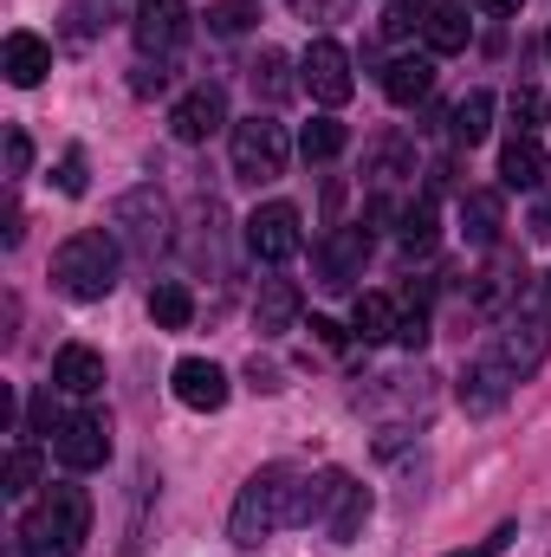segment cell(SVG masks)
I'll list each match as a JSON object with an SVG mask.
<instances>
[{
    "instance_id": "cell-11",
    "label": "cell",
    "mask_w": 551,
    "mask_h": 557,
    "mask_svg": "<svg viewBox=\"0 0 551 557\" xmlns=\"http://www.w3.org/2000/svg\"><path fill=\"white\" fill-rule=\"evenodd\" d=\"M221 124H228V91L215 78H201L195 91H182L175 111H169V137L175 143H208Z\"/></svg>"
},
{
    "instance_id": "cell-25",
    "label": "cell",
    "mask_w": 551,
    "mask_h": 557,
    "mask_svg": "<svg viewBox=\"0 0 551 557\" xmlns=\"http://www.w3.org/2000/svg\"><path fill=\"white\" fill-rule=\"evenodd\" d=\"M539 182H546V143L513 137L500 149V188H539Z\"/></svg>"
},
{
    "instance_id": "cell-32",
    "label": "cell",
    "mask_w": 551,
    "mask_h": 557,
    "mask_svg": "<svg viewBox=\"0 0 551 557\" xmlns=\"http://www.w3.org/2000/svg\"><path fill=\"white\" fill-rule=\"evenodd\" d=\"M396 240H403L409 253H428V247H434V201H428V195H415L409 208H403V221H396Z\"/></svg>"
},
{
    "instance_id": "cell-7",
    "label": "cell",
    "mask_w": 551,
    "mask_h": 557,
    "mask_svg": "<svg viewBox=\"0 0 551 557\" xmlns=\"http://www.w3.org/2000/svg\"><path fill=\"white\" fill-rule=\"evenodd\" d=\"M52 454H59V467H72V473L105 467V460H111V421L98 416V409L65 416L59 428H52Z\"/></svg>"
},
{
    "instance_id": "cell-23",
    "label": "cell",
    "mask_w": 551,
    "mask_h": 557,
    "mask_svg": "<svg viewBox=\"0 0 551 557\" xmlns=\"http://www.w3.org/2000/svg\"><path fill=\"white\" fill-rule=\"evenodd\" d=\"M396 324H403V305H396L390 292H357V305H351V331H357L364 344L396 337Z\"/></svg>"
},
{
    "instance_id": "cell-24",
    "label": "cell",
    "mask_w": 551,
    "mask_h": 557,
    "mask_svg": "<svg viewBox=\"0 0 551 557\" xmlns=\"http://www.w3.org/2000/svg\"><path fill=\"white\" fill-rule=\"evenodd\" d=\"M370 512H377V499H370V486H344V499L331 506V519H325V539L331 545H357L364 539V525H370Z\"/></svg>"
},
{
    "instance_id": "cell-8",
    "label": "cell",
    "mask_w": 551,
    "mask_h": 557,
    "mask_svg": "<svg viewBox=\"0 0 551 557\" xmlns=\"http://www.w3.org/2000/svg\"><path fill=\"white\" fill-rule=\"evenodd\" d=\"M370 267V227L364 221H351V227H331L325 240H318V285L325 292H351L357 278Z\"/></svg>"
},
{
    "instance_id": "cell-26",
    "label": "cell",
    "mask_w": 551,
    "mask_h": 557,
    "mask_svg": "<svg viewBox=\"0 0 551 557\" xmlns=\"http://www.w3.org/2000/svg\"><path fill=\"white\" fill-rule=\"evenodd\" d=\"M149 318H156V331H188L195 324V292L182 278H156L149 285Z\"/></svg>"
},
{
    "instance_id": "cell-27",
    "label": "cell",
    "mask_w": 551,
    "mask_h": 557,
    "mask_svg": "<svg viewBox=\"0 0 551 557\" xmlns=\"http://www.w3.org/2000/svg\"><path fill=\"white\" fill-rule=\"evenodd\" d=\"M487 131H493V91H467L454 111H448V137L454 143H487Z\"/></svg>"
},
{
    "instance_id": "cell-47",
    "label": "cell",
    "mask_w": 551,
    "mask_h": 557,
    "mask_svg": "<svg viewBox=\"0 0 551 557\" xmlns=\"http://www.w3.org/2000/svg\"><path fill=\"white\" fill-rule=\"evenodd\" d=\"M292 7H298V13H338L344 0H292Z\"/></svg>"
},
{
    "instance_id": "cell-1",
    "label": "cell",
    "mask_w": 551,
    "mask_h": 557,
    "mask_svg": "<svg viewBox=\"0 0 551 557\" xmlns=\"http://www.w3.org/2000/svg\"><path fill=\"white\" fill-rule=\"evenodd\" d=\"M118 273H124V247L111 227H78L52 253V292L72 305H105L118 292Z\"/></svg>"
},
{
    "instance_id": "cell-4",
    "label": "cell",
    "mask_w": 551,
    "mask_h": 557,
    "mask_svg": "<svg viewBox=\"0 0 551 557\" xmlns=\"http://www.w3.org/2000/svg\"><path fill=\"white\" fill-rule=\"evenodd\" d=\"M169 227H175V214H169V201H162L156 182L118 195V208H111V234H118V247L137 253V260H156V253L169 247Z\"/></svg>"
},
{
    "instance_id": "cell-45",
    "label": "cell",
    "mask_w": 551,
    "mask_h": 557,
    "mask_svg": "<svg viewBox=\"0 0 551 557\" xmlns=\"http://www.w3.org/2000/svg\"><path fill=\"white\" fill-rule=\"evenodd\" d=\"M532 234H539V240H551V195L532 208Z\"/></svg>"
},
{
    "instance_id": "cell-15",
    "label": "cell",
    "mask_w": 551,
    "mask_h": 557,
    "mask_svg": "<svg viewBox=\"0 0 551 557\" xmlns=\"http://www.w3.org/2000/svg\"><path fill=\"white\" fill-rule=\"evenodd\" d=\"M500 227H506V188H461V234H467V247L493 253Z\"/></svg>"
},
{
    "instance_id": "cell-36",
    "label": "cell",
    "mask_w": 551,
    "mask_h": 557,
    "mask_svg": "<svg viewBox=\"0 0 551 557\" xmlns=\"http://www.w3.org/2000/svg\"><path fill=\"white\" fill-rule=\"evenodd\" d=\"M26 169H33V137L20 124H7V182H20Z\"/></svg>"
},
{
    "instance_id": "cell-14",
    "label": "cell",
    "mask_w": 551,
    "mask_h": 557,
    "mask_svg": "<svg viewBox=\"0 0 551 557\" xmlns=\"http://www.w3.org/2000/svg\"><path fill=\"white\" fill-rule=\"evenodd\" d=\"M546 350H551L546 318H526V311H519V318H513V324H506V331L493 337V357H500V363H506V370H513L519 383H526V376H532V370L546 363Z\"/></svg>"
},
{
    "instance_id": "cell-40",
    "label": "cell",
    "mask_w": 551,
    "mask_h": 557,
    "mask_svg": "<svg viewBox=\"0 0 551 557\" xmlns=\"http://www.w3.org/2000/svg\"><path fill=\"white\" fill-rule=\"evenodd\" d=\"M532 117H539V91H513V124H519V137H532Z\"/></svg>"
},
{
    "instance_id": "cell-22",
    "label": "cell",
    "mask_w": 551,
    "mask_h": 557,
    "mask_svg": "<svg viewBox=\"0 0 551 557\" xmlns=\"http://www.w3.org/2000/svg\"><path fill=\"white\" fill-rule=\"evenodd\" d=\"M344 486H351L344 467H318V473H305V486H298V525H325L331 506L344 499Z\"/></svg>"
},
{
    "instance_id": "cell-33",
    "label": "cell",
    "mask_w": 551,
    "mask_h": 557,
    "mask_svg": "<svg viewBox=\"0 0 551 557\" xmlns=\"http://www.w3.org/2000/svg\"><path fill=\"white\" fill-rule=\"evenodd\" d=\"M421 13H428L421 0H390L383 20H377V33H383V39H415V33H421Z\"/></svg>"
},
{
    "instance_id": "cell-42",
    "label": "cell",
    "mask_w": 551,
    "mask_h": 557,
    "mask_svg": "<svg viewBox=\"0 0 551 557\" xmlns=\"http://www.w3.org/2000/svg\"><path fill=\"white\" fill-rule=\"evenodd\" d=\"M247 376H254V389H267V396H273V389H285V370H279V363H260V357L247 363Z\"/></svg>"
},
{
    "instance_id": "cell-19",
    "label": "cell",
    "mask_w": 551,
    "mask_h": 557,
    "mask_svg": "<svg viewBox=\"0 0 551 557\" xmlns=\"http://www.w3.org/2000/svg\"><path fill=\"white\" fill-rule=\"evenodd\" d=\"M0 72H7V85L33 91V85L52 72V46H46L39 33H7V46H0Z\"/></svg>"
},
{
    "instance_id": "cell-20",
    "label": "cell",
    "mask_w": 551,
    "mask_h": 557,
    "mask_svg": "<svg viewBox=\"0 0 551 557\" xmlns=\"http://www.w3.org/2000/svg\"><path fill=\"white\" fill-rule=\"evenodd\" d=\"M52 389H65V396L105 389V357H98L91 344H59V357H52Z\"/></svg>"
},
{
    "instance_id": "cell-18",
    "label": "cell",
    "mask_w": 551,
    "mask_h": 557,
    "mask_svg": "<svg viewBox=\"0 0 551 557\" xmlns=\"http://www.w3.org/2000/svg\"><path fill=\"white\" fill-rule=\"evenodd\" d=\"M364 175L377 182V188H396V182H409L415 175V143L403 131H377L370 149H364Z\"/></svg>"
},
{
    "instance_id": "cell-6",
    "label": "cell",
    "mask_w": 551,
    "mask_h": 557,
    "mask_svg": "<svg viewBox=\"0 0 551 557\" xmlns=\"http://www.w3.org/2000/svg\"><path fill=\"white\" fill-rule=\"evenodd\" d=\"M298 85H305L325 111L351 104V91H357V78H351V52H344L338 39H311L305 59H298Z\"/></svg>"
},
{
    "instance_id": "cell-30",
    "label": "cell",
    "mask_w": 551,
    "mask_h": 557,
    "mask_svg": "<svg viewBox=\"0 0 551 557\" xmlns=\"http://www.w3.org/2000/svg\"><path fill=\"white\" fill-rule=\"evenodd\" d=\"M344 143H351V131H344L338 117H311V124L298 131V156H305V162H338Z\"/></svg>"
},
{
    "instance_id": "cell-16",
    "label": "cell",
    "mask_w": 551,
    "mask_h": 557,
    "mask_svg": "<svg viewBox=\"0 0 551 557\" xmlns=\"http://www.w3.org/2000/svg\"><path fill=\"white\" fill-rule=\"evenodd\" d=\"M298 311H305V292L292 278H260V292H254V331L260 337H285L298 324Z\"/></svg>"
},
{
    "instance_id": "cell-49",
    "label": "cell",
    "mask_w": 551,
    "mask_h": 557,
    "mask_svg": "<svg viewBox=\"0 0 551 557\" xmlns=\"http://www.w3.org/2000/svg\"><path fill=\"white\" fill-rule=\"evenodd\" d=\"M546 52H551V33H546Z\"/></svg>"
},
{
    "instance_id": "cell-9",
    "label": "cell",
    "mask_w": 551,
    "mask_h": 557,
    "mask_svg": "<svg viewBox=\"0 0 551 557\" xmlns=\"http://www.w3.org/2000/svg\"><path fill=\"white\" fill-rule=\"evenodd\" d=\"M298 247H305V234H298V208H292V201H267V208L247 214V253H254V260L285 267Z\"/></svg>"
},
{
    "instance_id": "cell-48",
    "label": "cell",
    "mask_w": 551,
    "mask_h": 557,
    "mask_svg": "<svg viewBox=\"0 0 551 557\" xmlns=\"http://www.w3.org/2000/svg\"><path fill=\"white\" fill-rule=\"evenodd\" d=\"M546 124H551V104H546Z\"/></svg>"
},
{
    "instance_id": "cell-35",
    "label": "cell",
    "mask_w": 551,
    "mask_h": 557,
    "mask_svg": "<svg viewBox=\"0 0 551 557\" xmlns=\"http://www.w3.org/2000/svg\"><path fill=\"white\" fill-rule=\"evenodd\" d=\"M208 26H215L221 39L247 33V26H254V0H215V7H208Z\"/></svg>"
},
{
    "instance_id": "cell-2",
    "label": "cell",
    "mask_w": 551,
    "mask_h": 557,
    "mask_svg": "<svg viewBox=\"0 0 551 557\" xmlns=\"http://www.w3.org/2000/svg\"><path fill=\"white\" fill-rule=\"evenodd\" d=\"M91 539V493L59 480L39 493V506L20 519V557H78V545Z\"/></svg>"
},
{
    "instance_id": "cell-41",
    "label": "cell",
    "mask_w": 551,
    "mask_h": 557,
    "mask_svg": "<svg viewBox=\"0 0 551 557\" xmlns=\"http://www.w3.org/2000/svg\"><path fill=\"white\" fill-rule=\"evenodd\" d=\"M519 311H526V318H551V273L539 278V285H532L526 298H519Z\"/></svg>"
},
{
    "instance_id": "cell-5",
    "label": "cell",
    "mask_w": 551,
    "mask_h": 557,
    "mask_svg": "<svg viewBox=\"0 0 551 557\" xmlns=\"http://www.w3.org/2000/svg\"><path fill=\"white\" fill-rule=\"evenodd\" d=\"M285 162H292V137H285V124H279V117L254 111L247 124H234V175H241V182L267 188V182L285 175Z\"/></svg>"
},
{
    "instance_id": "cell-12",
    "label": "cell",
    "mask_w": 551,
    "mask_h": 557,
    "mask_svg": "<svg viewBox=\"0 0 551 557\" xmlns=\"http://www.w3.org/2000/svg\"><path fill=\"white\" fill-rule=\"evenodd\" d=\"M513 389H519V376L487 350V357H474V363L461 370V389H454V396H461V409H467V416H500Z\"/></svg>"
},
{
    "instance_id": "cell-37",
    "label": "cell",
    "mask_w": 551,
    "mask_h": 557,
    "mask_svg": "<svg viewBox=\"0 0 551 557\" xmlns=\"http://www.w3.org/2000/svg\"><path fill=\"white\" fill-rule=\"evenodd\" d=\"M396 344H403V350H421V344H428V305H403V324H396Z\"/></svg>"
},
{
    "instance_id": "cell-34",
    "label": "cell",
    "mask_w": 551,
    "mask_h": 557,
    "mask_svg": "<svg viewBox=\"0 0 551 557\" xmlns=\"http://www.w3.org/2000/svg\"><path fill=\"white\" fill-rule=\"evenodd\" d=\"M52 188H59V195H72V201L91 188V162H85V149H65V156H59V169H52Z\"/></svg>"
},
{
    "instance_id": "cell-10",
    "label": "cell",
    "mask_w": 551,
    "mask_h": 557,
    "mask_svg": "<svg viewBox=\"0 0 551 557\" xmlns=\"http://www.w3.org/2000/svg\"><path fill=\"white\" fill-rule=\"evenodd\" d=\"M169 389H175V403H182V409H195V416H221V409H228V396H234L228 370H221V363H208V357H182V363L169 370Z\"/></svg>"
},
{
    "instance_id": "cell-46",
    "label": "cell",
    "mask_w": 551,
    "mask_h": 557,
    "mask_svg": "<svg viewBox=\"0 0 551 557\" xmlns=\"http://www.w3.org/2000/svg\"><path fill=\"white\" fill-rule=\"evenodd\" d=\"M474 7H480V13H519L526 0H474Z\"/></svg>"
},
{
    "instance_id": "cell-39",
    "label": "cell",
    "mask_w": 551,
    "mask_h": 557,
    "mask_svg": "<svg viewBox=\"0 0 551 557\" xmlns=\"http://www.w3.org/2000/svg\"><path fill=\"white\" fill-rule=\"evenodd\" d=\"M162 85H169V59H143L137 72H131V91H137V98H156Z\"/></svg>"
},
{
    "instance_id": "cell-21",
    "label": "cell",
    "mask_w": 551,
    "mask_h": 557,
    "mask_svg": "<svg viewBox=\"0 0 551 557\" xmlns=\"http://www.w3.org/2000/svg\"><path fill=\"white\" fill-rule=\"evenodd\" d=\"M421 39H428V52H467V39H474V20H467V7H454V0H434V7L421 13Z\"/></svg>"
},
{
    "instance_id": "cell-43",
    "label": "cell",
    "mask_w": 551,
    "mask_h": 557,
    "mask_svg": "<svg viewBox=\"0 0 551 557\" xmlns=\"http://www.w3.org/2000/svg\"><path fill=\"white\" fill-rule=\"evenodd\" d=\"M311 337L325 344V350H344L351 337H344V324H331V318H311Z\"/></svg>"
},
{
    "instance_id": "cell-44",
    "label": "cell",
    "mask_w": 551,
    "mask_h": 557,
    "mask_svg": "<svg viewBox=\"0 0 551 557\" xmlns=\"http://www.w3.org/2000/svg\"><path fill=\"white\" fill-rule=\"evenodd\" d=\"M0 240H7V247H20V240H26V214H20V208H7V227H0Z\"/></svg>"
},
{
    "instance_id": "cell-38",
    "label": "cell",
    "mask_w": 551,
    "mask_h": 557,
    "mask_svg": "<svg viewBox=\"0 0 551 557\" xmlns=\"http://www.w3.org/2000/svg\"><path fill=\"white\" fill-rule=\"evenodd\" d=\"M513 539H519V525H493L480 545H461V552H441V557H500L506 545H513Z\"/></svg>"
},
{
    "instance_id": "cell-17",
    "label": "cell",
    "mask_w": 551,
    "mask_h": 557,
    "mask_svg": "<svg viewBox=\"0 0 551 557\" xmlns=\"http://www.w3.org/2000/svg\"><path fill=\"white\" fill-rule=\"evenodd\" d=\"M428 91H434V52H403V59L383 65V98H390V104L415 111Z\"/></svg>"
},
{
    "instance_id": "cell-13",
    "label": "cell",
    "mask_w": 551,
    "mask_h": 557,
    "mask_svg": "<svg viewBox=\"0 0 551 557\" xmlns=\"http://www.w3.org/2000/svg\"><path fill=\"white\" fill-rule=\"evenodd\" d=\"M131 33H137L143 59H169V52L188 39V7H182V0H143Z\"/></svg>"
},
{
    "instance_id": "cell-3",
    "label": "cell",
    "mask_w": 551,
    "mask_h": 557,
    "mask_svg": "<svg viewBox=\"0 0 551 557\" xmlns=\"http://www.w3.org/2000/svg\"><path fill=\"white\" fill-rule=\"evenodd\" d=\"M298 486H305V473H292V467L247 473V486H241V499L228 512V539L234 545H260V539H273L285 525H298Z\"/></svg>"
},
{
    "instance_id": "cell-28",
    "label": "cell",
    "mask_w": 551,
    "mask_h": 557,
    "mask_svg": "<svg viewBox=\"0 0 551 557\" xmlns=\"http://www.w3.org/2000/svg\"><path fill=\"white\" fill-rule=\"evenodd\" d=\"M285 72H292V65H285V52H279V46H260V59L247 65V78H254V98H260V104H285V98H292V78H285Z\"/></svg>"
},
{
    "instance_id": "cell-31",
    "label": "cell",
    "mask_w": 551,
    "mask_h": 557,
    "mask_svg": "<svg viewBox=\"0 0 551 557\" xmlns=\"http://www.w3.org/2000/svg\"><path fill=\"white\" fill-rule=\"evenodd\" d=\"M39 480H46V454H39L33 441H20V447L7 454V493L26 499V493H39Z\"/></svg>"
},
{
    "instance_id": "cell-29",
    "label": "cell",
    "mask_w": 551,
    "mask_h": 557,
    "mask_svg": "<svg viewBox=\"0 0 551 557\" xmlns=\"http://www.w3.org/2000/svg\"><path fill=\"white\" fill-rule=\"evenodd\" d=\"M65 26V46H91L98 33H105V20H111V0H65V13H59Z\"/></svg>"
}]
</instances>
